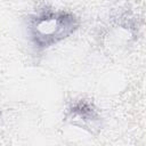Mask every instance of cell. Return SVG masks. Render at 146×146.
<instances>
[{
    "instance_id": "cell-2",
    "label": "cell",
    "mask_w": 146,
    "mask_h": 146,
    "mask_svg": "<svg viewBox=\"0 0 146 146\" xmlns=\"http://www.w3.org/2000/svg\"><path fill=\"white\" fill-rule=\"evenodd\" d=\"M66 120L90 133H96L102 129V116L96 106L84 99L76 100L70 105L65 114Z\"/></svg>"
},
{
    "instance_id": "cell-1",
    "label": "cell",
    "mask_w": 146,
    "mask_h": 146,
    "mask_svg": "<svg viewBox=\"0 0 146 146\" xmlns=\"http://www.w3.org/2000/svg\"><path fill=\"white\" fill-rule=\"evenodd\" d=\"M79 18L71 11L43 9L29 19V35L38 50L55 46L73 34L79 27Z\"/></svg>"
}]
</instances>
